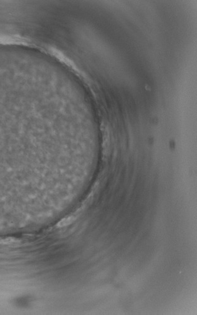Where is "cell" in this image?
Instances as JSON below:
<instances>
[{
    "mask_svg": "<svg viewBox=\"0 0 197 315\" xmlns=\"http://www.w3.org/2000/svg\"><path fill=\"white\" fill-rule=\"evenodd\" d=\"M75 220V217L74 216H70L67 218L63 219V220L61 221L59 223L58 226L59 227H64L69 224H71L72 222H73Z\"/></svg>",
    "mask_w": 197,
    "mask_h": 315,
    "instance_id": "cell-1",
    "label": "cell"
}]
</instances>
